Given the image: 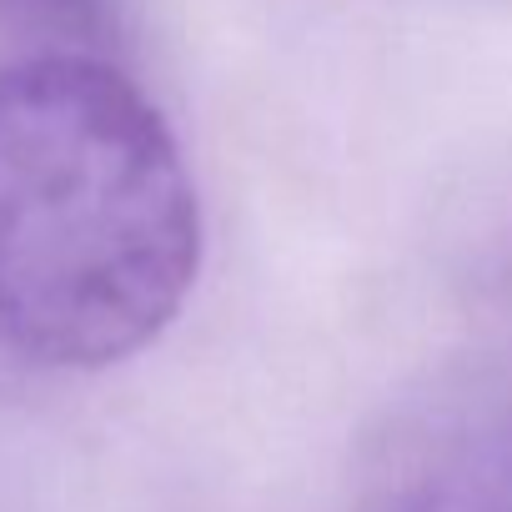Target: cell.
I'll use <instances>...</instances> for the list:
<instances>
[{
  "mask_svg": "<svg viewBox=\"0 0 512 512\" xmlns=\"http://www.w3.org/2000/svg\"><path fill=\"white\" fill-rule=\"evenodd\" d=\"M196 272V181L146 91L91 56L0 66V352L116 367L176 322Z\"/></svg>",
  "mask_w": 512,
  "mask_h": 512,
  "instance_id": "6da1fadb",
  "label": "cell"
},
{
  "mask_svg": "<svg viewBox=\"0 0 512 512\" xmlns=\"http://www.w3.org/2000/svg\"><path fill=\"white\" fill-rule=\"evenodd\" d=\"M342 512H512V387L457 377L392 407Z\"/></svg>",
  "mask_w": 512,
  "mask_h": 512,
  "instance_id": "7a4b0ae2",
  "label": "cell"
}]
</instances>
